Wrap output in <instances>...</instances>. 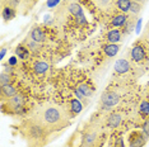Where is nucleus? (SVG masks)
I'll list each match as a JSON object with an SVG mask.
<instances>
[{"label":"nucleus","instance_id":"f257e3e1","mask_svg":"<svg viewBox=\"0 0 149 147\" xmlns=\"http://www.w3.org/2000/svg\"><path fill=\"white\" fill-rule=\"evenodd\" d=\"M32 119L42 124L49 132L60 131L69 126V117L55 104H45L33 113Z\"/></svg>","mask_w":149,"mask_h":147},{"label":"nucleus","instance_id":"f03ea898","mask_svg":"<svg viewBox=\"0 0 149 147\" xmlns=\"http://www.w3.org/2000/svg\"><path fill=\"white\" fill-rule=\"evenodd\" d=\"M23 133H24L26 138L28 142H31L35 146H43L46 141V136L49 135V131L36 122L35 119H29L23 124Z\"/></svg>","mask_w":149,"mask_h":147},{"label":"nucleus","instance_id":"7ed1b4c3","mask_svg":"<svg viewBox=\"0 0 149 147\" xmlns=\"http://www.w3.org/2000/svg\"><path fill=\"white\" fill-rule=\"evenodd\" d=\"M118 100H120V96L116 93L107 91L101 96V108L103 110H111L113 106L117 105Z\"/></svg>","mask_w":149,"mask_h":147},{"label":"nucleus","instance_id":"20e7f679","mask_svg":"<svg viewBox=\"0 0 149 147\" xmlns=\"http://www.w3.org/2000/svg\"><path fill=\"white\" fill-rule=\"evenodd\" d=\"M147 143V137L143 132L134 131L129 135V147H144Z\"/></svg>","mask_w":149,"mask_h":147},{"label":"nucleus","instance_id":"39448f33","mask_svg":"<svg viewBox=\"0 0 149 147\" xmlns=\"http://www.w3.org/2000/svg\"><path fill=\"white\" fill-rule=\"evenodd\" d=\"M69 12L72 13V15L75 16L77 22L79 23V24H82V25L87 24V19H86V16H84L83 9L78 3H72V4H69Z\"/></svg>","mask_w":149,"mask_h":147},{"label":"nucleus","instance_id":"423d86ee","mask_svg":"<svg viewBox=\"0 0 149 147\" xmlns=\"http://www.w3.org/2000/svg\"><path fill=\"white\" fill-rule=\"evenodd\" d=\"M98 141V132L94 129H89L83 135L80 147H93Z\"/></svg>","mask_w":149,"mask_h":147},{"label":"nucleus","instance_id":"0eeeda50","mask_svg":"<svg viewBox=\"0 0 149 147\" xmlns=\"http://www.w3.org/2000/svg\"><path fill=\"white\" fill-rule=\"evenodd\" d=\"M115 71L117 74H126L129 70H130V63H129L127 60L125 58H120L115 62V66H113Z\"/></svg>","mask_w":149,"mask_h":147},{"label":"nucleus","instance_id":"6e6552de","mask_svg":"<svg viewBox=\"0 0 149 147\" xmlns=\"http://www.w3.org/2000/svg\"><path fill=\"white\" fill-rule=\"evenodd\" d=\"M131 58L134 60L135 62H141L145 58V51L141 46H134L133 49H131Z\"/></svg>","mask_w":149,"mask_h":147},{"label":"nucleus","instance_id":"1a4fd4ad","mask_svg":"<svg viewBox=\"0 0 149 147\" xmlns=\"http://www.w3.org/2000/svg\"><path fill=\"white\" fill-rule=\"evenodd\" d=\"M121 122H123V115L120 113H112L107 118V126L110 128H116L121 124Z\"/></svg>","mask_w":149,"mask_h":147},{"label":"nucleus","instance_id":"9d476101","mask_svg":"<svg viewBox=\"0 0 149 147\" xmlns=\"http://www.w3.org/2000/svg\"><path fill=\"white\" fill-rule=\"evenodd\" d=\"M92 1L103 12H110L112 9L113 4H116L115 0H92Z\"/></svg>","mask_w":149,"mask_h":147},{"label":"nucleus","instance_id":"9b49d317","mask_svg":"<svg viewBox=\"0 0 149 147\" xmlns=\"http://www.w3.org/2000/svg\"><path fill=\"white\" fill-rule=\"evenodd\" d=\"M17 94H18V93H17L15 88L12 84H8V85L1 86V96H3V99H4V98H8L9 99V98H12V96H14Z\"/></svg>","mask_w":149,"mask_h":147},{"label":"nucleus","instance_id":"f8f14e48","mask_svg":"<svg viewBox=\"0 0 149 147\" xmlns=\"http://www.w3.org/2000/svg\"><path fill=\"white\" fill-rule=\"evenodd\" d=\"M31 38H32V41H35L37 43H42V42H45L46 36L41 28H35L31 32Z\"/></svg>","mask_w":149,"mask_h":147},{"label":"nucleus","instance_id":"ddd939ff","mask_svg":"<svg viewBox=\"0 0 149 147\" xmlns=\"http://www.w3.org/2000/svg\"><path fill=\"white\" fill-rule=\"evenodd\" d=\"M120 51V46L115 45V43H108L103 47V52L106 53L108 57H113V56L117 55V52Z\"/></svg>","mask_w":149,"mask_h":147},{"label":"nucleus","instance_id":"4468645a","mask_svg":"<svg viewBox=\"0 0 149 147\" xmlns=\"http://www.w3.org/2000/svg\"><path fill=\"white\" fill-rule=\"evenodd\" d=\"M19 105H24V100H23V96L21 94H17L8 99V106H10L12 109H14Z\"/></svg>","mask_w":149,"mask_h":147},{"label":"nucleus","instance_id":"2eb2a0df","mask_svg":"<svg viewBox=\"0 0 149 147\" xmlns=\"http://www.w3.org/2000/svg\"><path fill=\"white\" fill-rule=\"evenodd\" d=\"M70 110L73 113V117L77 115L78 113H80L83 110V105H82V102L79 99H72L70 100Z\"/></svg>","mask_w":149,"mask_h":147},{"label":"nucleus","instance_id":"dca6fc26","mask_svg":"<svg viewBox=\"0 0 149 147\" xmlns=\"http://www.w3.org/2000/svg\"><path fill=\"white\" fill-rule=\"evenodd\" d=\"M1 15H3V19H4L5 22L12 21V19L15 18V9L10 8V6H4V8H3Z\"/></svg>","mask_w":149,"mask_h":147},{"label":"nucleus","instance_id":"f3484780","mask_svg":"<svg viewBox=\"0 0 149 147\" xmlns=\"http://www.w3.org/2000/svg\"><path fill=\"white\" fill-rule=\"evenodd\" d=\"M127 22V16L125 14H117L115 15L112 18V21H111V24L113 27H124L125 23Z\"/></svg>","mask_w":149,"mask_h":147},{"label":"nucleus","instance_id":"a211bd4d","mask_svg":"<svg viewBox=\"0 0 149 147\" xmlns=\"http://www.w3.org/2000/svg\"><path fill=\"white\" fill-rule=\"evenodd\" d=\"M49 70V63L45 61H38L33 65V71L36 74H45Z\"/></svg>","mask_w":149,"mask_h":147},{"label":"nucleus","instance_id":"6ab92c4d","mask_svg":"<svg viewBox=\"0 0 149 147\" xmlns=\"http://www.w3.org/2000/svg\"><path fill=\"white\" fill-rule=\"evenodd\" d=\"M107 39L110 43H116L121 39V32L117 29H112L107 33Z\"/></svg>","mask_w":149,"mask_h":147},{"label":"nucleus","instance_id":"aec40b11","mask_svg":"<svg viewBox=\"0 0 149 147\" xmlns=\"http://www.w3.org/2000/svg\"><path fill=\"white\" fill-rule=\"evenodd\" d=\"M130 5H131V0H116V6L120 12L126 13L130 10Z\"/></svg>","mask_w":149,"mask_h":147},{"label":"nucleus","instance_id":"412c9836","mask_svg":"<svg viewBox=\"0 0 149 147\" xmlns=\"http://www.w3.org/2000/svg\"><path fill=\"white\" fill-rule=\"evenodd\" d=\"M15 55L22 60H27L29 57V51L23 47V46H18V47L15 48Z\"/></svg>","mask_w":149,"mask_h":147},{"label":"nucleus","instance_id":"4be33fe9","mask_svg":"<svg viewBox=\"0 0 149 147\" xmlns=\"http://www.w3.org/2000/svg\"><path fill=\"white\" fill-rule=\"evenodd\" d=\"M78 89L80 90V93H82V94L86 96V98H89V96L93 95V91L91 90V88H89V86H88L87 84H80Z\"/></svg>","mask_w":149,"mask_h":147},{"label":"nucleus","instance_id":"5701e85b","mask_svg":"<svg viewBox=\"0 0 149 147\" xmlns=\"http://www.w3.org/2000/svg\"><path fill=\"white\" fill-rule=\"evenodd\" d=\"M140 9H141V5H140V3H138V1H131V5H130V12L131 14H134V15H136L139 12H140Z\"/></svg>","mask_w":149,"mask_h":147},{"label":"nucleus","instance_id":"b1692460","mask_svg":"<svg viewBox=\"0 0 149 147\" xmlns=\"http://www.w3.org/2000/svg\"><path fill=\"white\" fill-rule=\"evenodd\" d=\"M0 84H1V86L10 84V76H9L8 72H1L0 74Z\"/></svg>","mask_w":149,"mask_h":147},{"label":"nucleus","instance_id":"393cba45","mask_svg":"<svg viewBox=\"0 0 149 147\" xmlns=\"http://www.w3.org/2000/svg\"><path fill=\"white\" fill-rule=\"evenodd\" d=\"M139 110H140V113H143L145 115H149V102H141L140 106H139Z\"/></svg>","mask_w":149,"mask_h":147},{"label":"nucleus","instance_id":"a878e982","mask_svg":"<svg viewBox=\"0 0 149 147\" xmlns=\"http://www.w3.org/2000/svg\"><path fill=\"white\" fill-rule=\"evenodd\" d=\"M134 25H135L134 21H131V22H126V23H125V25H124V31H125V33H130V32L134 29Z\"/></svg>","mask_w":149,"mask_h":147},{"label":"nucleus","instance_id":"bb28decb","mask_svg":"<svg viewBox=\"0 0 149 147\" xmlns=\"http://www.w3.org/2000/svg\"><path fill=\"white\" fill-rule=\"evenodd\" d=\"M141 132H143L144 136L148 138V137H149V121H147L143 124V127H141Z\"/></svg>","mask_w":149,"mask_h":147},{"label":"nucleus","instance_id":"cd10ccee","mask_svg":"<svg viewBox=\"0 0 149 147\" xmlns=\"http://www.w3.org/2000/svg\"><path fill=\"white\" fill-rule=\"evenodd\" d=\"M19 3H21L19 0H6V6H10V8L15 9L19 5Z\"/></svg>","mask_w":149,"mask_h":147},{"label":"nucleus","instance_id":"c85d7f7f","mask_svg":"<svg viewBox=\"0 0 149 147\" xmlns=\"http://www.w3.org/2000/svg\"><path fill=\"white\" fill-rule=\"evenodd\" d=\"M60 0H47V6L49 8H55V6L59 5Z\"/></svg>","mask_w":149,"mask_h":147},{"label":"nucleus","instance_id":"c756f323","mask_svg":"<svg viewBox=\"0 0 149 147\" xmlns=\"http://www.w3.org/2000/svg\"><path fill=\"white\" fill-rule=\"evenodd\" d=\"M113 147H125L123 137H118V138H116V141H115V145H113Z\"/></svg>","mask_w":149,"mask_h":147},{"label":"nucleus","instance_id":"7c9ffc66","mask_svg":"<svg viewBox=\"0 0 149 147\" xmlns=\"http://www.w3.org/2000/svg\"><path fill=\"white\" fill-rule=\"evenodd\" d=\"M8 65L10 66H15L17 65V57H10L8 60Z\"/></svg>","mask_w":149,"mask_h":147},{"label":"nucleus","instance_id":"2f4dec72","mask_svg":"<svg viewBox=\"0 0 149 147\" xmlns=\"http://www.w3.org/2000/svg\"><path fill=\"white\" fill-rule=\"evenodd\" d=\"M74 93H75V95H77V96H78V98H79L80 100H83L84 95L82 94V93H80V90H79V89H74Z\"/></svg>","mask_w":149,"mask_h":147},{"label":"nucleus","instance_id":"473e14b6","mask_svg":"<svg viewBox=\"0 0 149 147\" xmlns=\"http://www.w3.org/2000/svg\"><path fill=\"white\" fill-rule=\"evenodd\" d=\"M5 53H6V48L3 47V48H1V53H0V57H1V60L5 57Z\"/></svg>","mask_w":149,"mask_h":147},{"label":"nucleus","instance_id":"72a5a7b5","mask_svg":"<svg viewBox=\"0 0 149 147\" xmlns=\"http://www.w3.org/2000/svg\"><path fill=\"white\" fill-rule=\"evenodd\" d=\"M148 29H149V28H148ZM147 34H148V36H149V31H147Z\"/></svg>","mask_w":149,"mask_h":147}]
</instances>
